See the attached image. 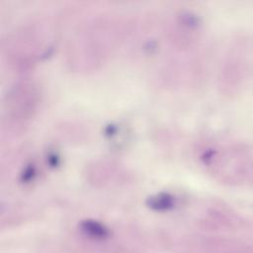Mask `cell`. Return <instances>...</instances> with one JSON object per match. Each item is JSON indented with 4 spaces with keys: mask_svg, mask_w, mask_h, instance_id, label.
<instances>
[{
    "mask_svg": "<svg viewBox=\"0 0 253 253\" xmlns=\"http://www.w3.org/2000/svg\"><path fill=\"white\" fill-rule=\"evenodd\" d=\"M126 23L118 16L97 17L83 24L71 38L67 63L74 72L92 71L104 65L124 40Z\"/></svg>",
    "mask_w": 253,
    "mask_h": 253,
    "instance_id": "cell-1",
    "label": "cell"
},
{
    "mask_svg": "<svg viewBox=\"0 0 253 253\" xmlns=\"http://www.w3.org/2000/svg\"><path fill=\"white\" fill-rule=\"evenodd\" d=\"M40 96V90L33 81L25 80L15 84L3 102V128L11 133L23 132L37 113Z\"/></svg>",
    "mask_w": 253,
    "mask_h": 253,
    "instance_id": "cell-2",
    "label": "cell"
},
{
    "mask_svg": "<svg viewBox=\"0 0 253 253\" xmlns=\"http://www.w3.org/2000/svg\"><path fill=\"white\" fill-rule=\"evenodd\" d=\"M44 32L37 27H26L17 31L8 41V58L19 68H27L48 52Z\"/></svg>",
    "mask_w": 253,
    "mask_h": 253,
    "instance_id": "cell-3",
    "label": "cell"
},
{
    "mask_svg": "<svg viewBox=\"0 0 253 253\" xmlns=\"http://www.w3.org/2000/svg\"><path fill=\"white\" fill-rule=\"evenodd\" d=\"M197 30V18L190 12L180 11L175 15L169 26L170 41L181 49L186 48L196 38Z\"/></svg>",
    "mask_w": 253,
    "mask_h": 253,
    "instance_id": "cell-4",
    "label": "cell"
},
{
    "mask_svg": "<svg viewBox=\"0 0 253 253\" xmlns=\"http://www.w3.org/2000/svg\"><path fill=\"white\" fill-rule=\"evenodd\" d=\"M80 229L84 235L94 239L103 240L106 239L110 235L108 229L104 225L100 224L99 221L92 219L82 221L80 225Z\"/></svg>",
    "mask_w": 253,
    "mask_h": 253,
    "instance_id": "cell-5",
    "label": "cell"
},
{
    "mask_svg": "<svg viewBox=\"0 0 253 253\" xmlns=\"http://www.w3.org/2000/svg\"><path fill=\"white\" fill-rule=\"evenodd\" d=\"M147 206L156 212H165L173 208L174 198L167 193L157 194L147 200Z\"/></svg>",
    "mask_w": 253,
    "mask_h": 253,
    "instance_id": "cell-6",
    "label": "cell"
}]
</instances>
